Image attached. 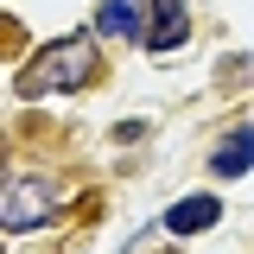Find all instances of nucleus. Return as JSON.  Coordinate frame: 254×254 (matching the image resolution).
Listing matches in <instances>:
<instances>
[{"label":"nucleus","mask_w":254,"mask_h":254,"mask_svg":"<svg viewBox=\"0 0 254 254\" xmlns=\"http://www.w3.org/2000/svg\"><path fill=\"white\" fill-rule=\"evenodd\" d=\"M95 76V45L89 38H51L45 51H32L26 70H19V95L38 102V95H64V89H83Z\"/></svg>","instance_id":"obj_1"},{"label":"nucleus","mask_w":254,"mask_h":254,"mask_svg":"<svg viewBox=\"0 0 254 254\" xmlns=\"http://www.w3.org/2000/svg\"><path fill=\"white\" fill-rule=\"evenodd\" d=\"M58 210V185L51 178H0V229L26 235Z\"/></svg>","instance_id":"obj_2"},{"label":"nucleus","mask_w":254,"mask_h":254,"mask_svg":"<svg viewBox=\"0 0 254 254\" xmlns=\"http://www.w3.org/2000/svg\"><path fill=\"white\" fill-rule=\"evenodd\" d=\"M146 6H153V19H146V32H140V38H146V51H153V58H172V51L190 38L185 0H146Z\"/></svg>","instance_id":"obj_3"},{"label":"nucleus","mask_w":254,"mask_h":254,"mask_svg":"<svg viewBox=\"0 0 254 254\" xmlns=\"http://www.w3.org/2000/svg\"><path fill=\"white\" fill-rule=\"evenodd\" d=\"M216 222H222V197H210V190L165 210V229H172V235H197V229H216Z\"/></svg>","instance_id":"obj_4"},{"label":"nucleus","mask_w":254,"mask_h":254,"mask_svg":"<svg viewBox=\"0 0 254 254\" xmlns=\"http://www.w3.org/2000/svg\"><path fill=\"white\" fill-rule=\"evenodd\" d=\"M95 32L102 38H140L146 32V6L140 0H102L95 6Z\"/></svg>","instance_id":"obj_5"},{"label":"nucleus","mask_w":254,"mask_h":254,"mask_svg":"<svg viewBox=\"0 0 254 254\" xmlns=\"http://www.w3.org/2000/svg\"><path fill=\"white\" fill-rule=\"evenodd\" d=\"M248 159H254V127H235L216 153H210V172L216 178H248Z\"/></svg>","instance_id":"obj_6"}]
</instances>
